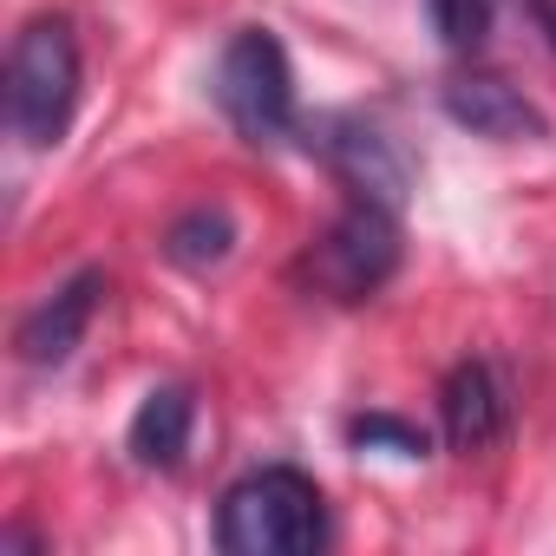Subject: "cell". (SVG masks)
Masks as SVG:
<instances>
[{"label":"cell","instance_id":"obj_1","mask_svg":"<svg viewBox=\"0 0 556 556\" xmlns=\"http://www.w3.org/2000/svg\"><path fill=\"white\" fill-rule=\"evenodd\" d=\"M216 543L229 556H308L328 543L321 484L295 465H255L216 504Z\"/></svg>","mask_w":556,"mask_h":556},{"label":"cell","instance_id":"obj_4","mask_svg":"<svg viewBox=\"0 0 556 556\" xmlns=\"http://www.w3.org/2000/svg\"><path fill=\"white\" fill-rule=\"evenodd\" d=\"M302 275H308V289L328 295V302H374L400 275V223H393V210L354 197L321 229V242L302 255Z\"/></svg>","mask_w":556,"mask_h":556},{"label":"cell","instance_id":"obj_3","mask_svg":"<svg viewBox=\"0 0 556 556\" xmlns=\"http://www.w3.org/2000/svg\"><path fill=\"white\" fill-rule=\"evenodd\" d=\"M216 105L249 144L295 138V125H302V112H295V66H289V47L268 27L229 34V47L216 60Z\"/></svg>","mask_w":556,"mask_h":556},{"label":"cell","instance_id":"obj_6","mask_svg":"<svg viewBox=\"0 0 556 556\" xmlns=\"http://www.w3.org/2000/svg\"><path fill=\"white\" fill-rule=\"evenodd\" d=\"M315 144H321V157L334 164V177H341L354 197L400 210V197H406V157L393 151L387 131H374V125H361V118H328Z\"/></svg>","mask_w":556,"mask_h":556},{"label":"cell","instance_id":"obj_10","mask_svg":"<svg viewBox=\"0 0 556 556\" xmlns=\"http://www.w3.org/2000/svg\"><path fill=\"white\" fill-rule=\"evenodd\" d=\"M236 249V216L223 203H190L170 229H164V255L177 268H216Z\"/></svg>","mask_w":556,"mask_h":556},{"label":"cell","instance_id":"obj_2","mask_svg":"<svg viewBox=\"0 0 556 556\" xmlns=\"http://www.w3.org/2000/svg\"><path fill=\"white\" fill-rule=\"evenodd\" d=\"M79 112V34L66 14H40L14 34L8 53V125L21 144L53 151Z\"/></svg>","mask_w":556,"mask_h":556},{"label":"cell","instance_id":"obj_8","mask_svg":"<svg viewBox=\"0 0 556 556\" xmlns=\"http://www.w3.org/2000/svg\"><path fill=\"white\" fill-rule=\"evenodd\" d=\"M439 419H445L452 452H484V445L504 439L510 406H504V387H497L491 361H458V367L445 374V387H439Z\"/></svg>","mask_w":556,"mask_h":556},{"label":"cell","instance_id":"obj_9","mask_svg":"<svg viewBox=\"0 0 556 556\" xmlns=\"http://www.w3.org/2000/svg\"><path fill=\"white\" fill-rule=\"evenodd\" d=\"M190 432H197V393H190L184 380H164V387H151L144 406L131 413L125 445H131V458H138L144 471H177L184 452H190Z\"/></svg>","mask_w":556,"mask_h":556},{"label":"cell","instance_id":"obj_11","mask_svg":"<svg viewBox=\"0 0 556 556\" xmlns=\"http://www.w3.org/2000/svg\"><path fill=\"white\" fill-rule=\"evenodd\" d=\"M426 8H432V34L445 40V53H478L497 0H426Z\"/></svg>","mask_w":556,"mask_h":556},{"label":"cell","instance_id":"obj_12","mask_svg":"<svg viewBox=\"0 0 556 556\" xmlns=\"http://www.w3.org/2000/svg\"><path fill=\"white\" fill-rule=\"evenodd\" d=\"M348 439H354L361 452H393V458H426V432H419V426H406V419H393V413H361V419L348 426Z\"/></svg>","mask_w":556,"mask_h":556},{"label":"cell","instance_id":"obj_13","mask_svg":"<svg viewBox=\"0 0 556 556\" xmlns=\"http://www.w3.org/2000/svg\"><path fill=\"white\" fill-rule=\"evenodd\" d=\"M530 8V21H536V34L549 40V53H556V0H523Z\"/></svg>","mask_w":556,"mask_h":556},{"label":"cell","instance_id":"obj_5","mask_svg":"<svg viewBox=\"0 0 556 556\" xmlns=\"http://www.w3.org/2000/svg\"><path fill=\"white\" fill-rule=\"evenodd\" d=\"M99 302H105V268H79V275H66V282H60L27 321H21V334H14L21 361L40 367V374H60V367L79 354V341H86Z\"/></svg>","mask_w":556,"mask_h":556},{"label":"cell","instance_id":"obj_7","mask_svg":"<svg viewBox=\"0 0 556 556\" xmlns=\"http://www.w3.org/2000/svg\"><path fill=\"white\" fill-rule=\"evenodd\" d=\"M445 118L465 125L471 138H491V144H523V138H543V112L497 73H458L445 86Z\"/></svg>","mask_w":556,"mask_h":556}]
</instances>
